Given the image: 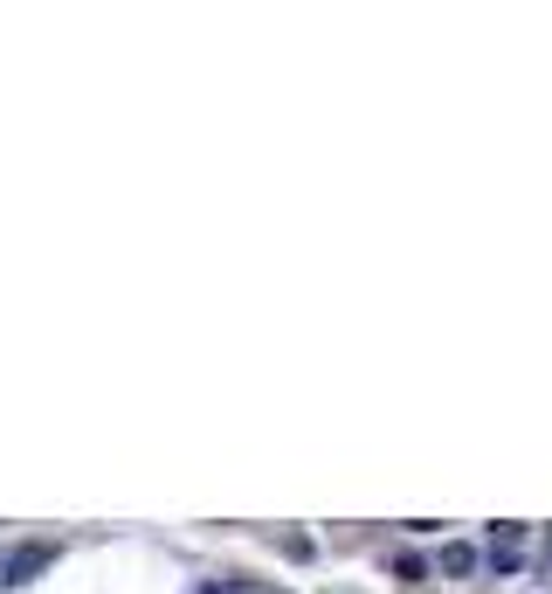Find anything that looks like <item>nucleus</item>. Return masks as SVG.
<instances>
[{
	"label": "nucleus",
	"mask_w": 552,
	"mask_h": 594,
	"mask_svg": "<svg viewBox=\"0 0 552 594\" xmlns=\"http://www.w3.org/2000/svg\"><path fill=\"white\" fill-rule=\"evenodd\" d=\"M490 566L497 574H518L524 566V526H490Z\"/></svg>",
	"instance_id": "f257e3e1"
},
{
	"label": "nucleus",
	"mask_w": 552,
	"mask_h": 594,
	"mask_svg": "<svg viewBox=\"0 0 552 594\" xmlns=\"http://www.w3.org/2000/svg\"><path fill=\"white\" fill-rule=\"evenodd\" d=\"M48 560H56V547H21V553H8V566H0V574H8V587H21V581H35Z\"/></svg>",
	"instance_id": "f03ea898"
},
{
	"label": "nucleus",
	"mask_w": 552,
	"mask_h": 594,
	"mask_svg": "<svg viewBox=\"0 0 552 594\" xmlns=\"http://www.w3.org/2000/svg\"><path fill=\"white\" fill-rule=\"evenodd\" d=\"M442 574H450V581H469V574H477V566H484V553L477 547H463V539H456V547H442Z\"/></svg>",
	"instance_id": "7ed1b4c3"
},
{
	"label": "nucleus",
	"mask_w": 552,
	"mask_h": 594,
	"mask_svg": "<svg viewBox=\"0 0 552 594\" xmlns=\"http://www.w3.org/2000/svg\"><path fill=\"white\" fill-rule=\"evenodd\" d=\"M393 581H401V587H422V581H429V560H422V553H393Z\"/></svg>",
	"instance_id": "20e7f679"
},
{
	"label": "nucleus",
	"mask_w": 552,
	"mask_h": 594,
	"mask_svg": "<svg viewBox=\"0 0 552 594\" xmlns=\"http://www.w3.org/2000/svg\"><path fill=\"white\" fill-rule=\"evenodd\" d=\"M201 594H235V587H201Z\"/></svg>",
	"instance_id": "39448f33"
}]
</instances>
